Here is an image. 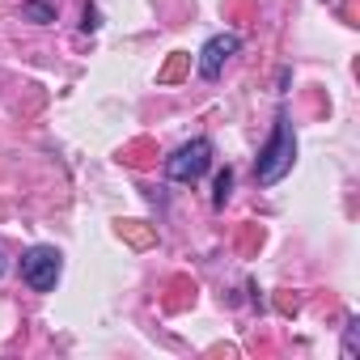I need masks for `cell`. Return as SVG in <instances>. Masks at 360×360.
Returning a JSON list of instances; mask_svg holds the SVG:
<instances>
[{
    "label": "cell",
    "instance_id": "cell-6",
    "mask_svg": "<svg viewBox=\"0 0 360 360\" xmlns=\"http://www.w3.org/2000/svg\"><path fill=\"white\" fill-rule=\"evenodd\" d=\"M229 191H233V169H221V174H217V195H212V204H217V208H225Z\"/></svg>",
    "mask_w": 360,
    "mask_h": 360
},
{
    "label": "cell",
    "instance_id": "cell-5",
    "mask_svg": "<svg viewBox=\"0 0 360 360\" xmlns=\"http://www.w3.org/2000/svg\"><path fill=\"white\" fill-rule=\"evenodd\" d=\"M22 18H30V22L47 26V22H56V9L47 5V0H26V5H22Z\"/></svg>",
    "mask_w": 360,
    "mask_h": 360
},
{
    "label": "cell",
    "instance_id": "cell-1",
    "mask_svg": "<svg viewBox=\"0 0 360 360\" xmlns=\"http://www.w3.org/2000/svg\"><path fill=\"white\" fill-rule=\"evenodd\" d=\"M292 161H297V131H292V123L280 115L276 119V127H271V140L259 148V157H255V178L263 187H276L280 178L292 169Z\"/></svg>",
    "mask_w": 360,
    "mask_h": 360
},
{
    "label": "cell",
    "instance_id": "cell-2",
    "mask_svg": "<svg viewBox=\"0 0 360 360\" xmlns=\"http://www.w3.org/2000/svg\"><path fill=\"white\" fill-rule=\"evenodd\" d=\"M208 165H212V140L195 136V140L178 144L165 157V178L169 183H200V178L208 174Z\"/></svg>",
    "mask_w": 360,
    "mask_h": 360
},
{
    "label": "cell",
    "instance_id": "cell-4",
    "mask_svg": "<svg viewBox=\"0 0 360 360\" xmlns=\"http://www.w3.org/2000/svg\"><path fill=\"white\" fill-rule=\"evenodd\" d=\"M238 51H242V39H238L233 30L212 34V39L204 43V51H200V77H204V81H217V77L225 72V64H229Z\"/></svg>",
    "mask_w": 360,
    "mask_h": 360
},
{
    "label": "cell",
    "instance_id": "cell-7",
    "mask_svg": "<svg viewBox=\"0 0 360 360\" xmlns=\"http://www.w3.org/2000/svg\"><path fill=\"white\" fill-rule=\"evenodd\" d=\"M102 22H98V9L94 5H85V18H81V30H98Z\"/></svg>",
    "mask_w": 360,
    "mask_h": 360
},
{
    "label": "cell",
    "instance_id": "cell-3",
    "mask_svg": "<svg viewBox=\"0 0 360 360\" xmlns=\"http://www.w3.org/2000/svg\"><path fill=\"white\" fill-rule=\"evenodd\" d=\"M18 271H22V280L34 292H51L56 280H60V271H64V259H60L56 246H30L22 255V263H18Z\"/></svg>",
    "mask_w": 360,
    "mask_h": 360
}]
</instances>
